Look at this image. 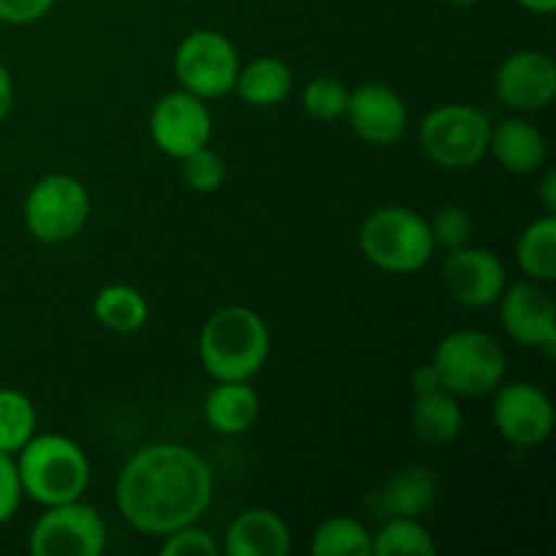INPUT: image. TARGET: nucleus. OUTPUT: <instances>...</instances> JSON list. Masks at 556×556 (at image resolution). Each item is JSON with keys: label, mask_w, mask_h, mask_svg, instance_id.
Returning <instances> with one entry per match:
<instances>
[{"label": "nucleus", "mask_w": 556, "mask_h": 556, "mask_svg": "<svg viewBox=\"0 0 556 556\" xmlns=\"http://www.w3.org/2000/svg\"><path fill=\"white\" fill-rule=\"evenodd\" d=\"M215 478L204 456L179 443H152L136 451L114 483L119 516L144 535L166 538L206 514Z\"/></svg>", "instance_id": "nucleus-1"}, {"label": "nucleus", "mask_w": 556, "mask_h": 556, "mask_svg": "<svg viewBox=\"0 0 556 556\" xmlns=\"http://www.w3.org/2000/svg\"><path fill=\"white\" fill-rule=\"evenodd\" d=\"M269 345L264 318L242 304H228L201 326L199 362L215 380H250L266 364Z\"/></svg>", "instance_id": "nucleus-2"}, {"label": "nucleus", "mask_w": 556, "mask_h": 556, "mask_svg": "<svg viewBox=\"0 0 556 556\" xmlns=\"http://www.w3.org/2000/svg\"><path fill=\"white\" fill-rule=\"evenodd\" d=\"M25 497L38 505L81 500L90 486V459L76 440L65 434H33L14 454Z\"/></svg>", "instance_id": "nucleus-3"}, {"label": "nucleus", "mask_w": 556, "mask_h": 556, "mask_svg": "<svg viewBox=\"0 0 556 556\" xmlns=\"http://www.w3.org/2000/svg\"><path fill=\"white\" fill-rule=\"evenodd\" d=\"M358 244L369 264L391 275H410L434 255V239L427 217L410 206H380L364 220Z\"/></svg>", "instance_id": "nucleus-4"}, {"label": "nucleus", "mask_w": 556, "mask_h": 556, "mask_svg": "<svg viewBox=\"0 0 556 556\" xmlns=\"http://www.w3.org/2000/svg\"><path fill=\"white\" fill-rule=\"evenodd\" d=\"M443 389L454 396H486L508 372V358L503 345L492 334L478 329H462L445 337L432 356Z\"/></svg>", "instance_id": "nucleus-5"}, {"label": "nucleus", "mask_w": 556, "mask_h": 556, "mask_svg": "<svg viewBox=\"0 0 556 556\" xmlns=\"http://www.w3.org/2000/svg\"><path fill=\"white\" fill-rule=\"evenodd\" d=\"M492 119L470 103L432 109L418 125V147L440 168L462 172L481 163L489 152Z\"/></svg>", "instance_id": "nucleus-6"}, {"label": "nucleus", "mask_w": 556, "mask_h": 556, "mask_svg": "<svg viewBox=\"0 0 556 556\" xmlns=\"http://www.w3.org/2000/svg\"><path fill=\"white\" fill-rule=\"evenodd\" d=\"M22 215L38 242H68L90 217V193L85 182L71 174H49L30 188Z\"/></svg>", "instance_id": "nucleus-7"}, {"label": "nucleus", "mask_w": 556, "mask_h": 556, "mask_svg": "<svg viewBox=\"0 0 556 556\" xmlns=\"http://www.w3.org/2000/svg\"><path fill=\"white\" fill-rule=\"evenodd\" d=\"M239 54L231 38L217 30H193L174 54V74L182 90L212 101L233 90L239 76Z\"/></svg>", "instance_id": "nucleus-8"}, {"label": "nucleus", "mask_w": 556, "mask_h": 556, "mask_svg": "<svg viewBox=\"0 0 556 556\" xmlns=\"http://www.w3.org/2000/svg\"><path fill=\"white\" fill-rule=\"evenodd\" d=\"M27 548L33 556H98L106 548V525L81 500L49 505L33 525Z\"/></svg>", "instance_id": "nucleus-9"}, {"label": "nucleus", "mask_w": 556, "mask_h": 556, "mask_svg": "<svg viewBox=\"0 0 556 556\" xmlns=\"http://www.w3.org/2000/svg\"><path fill=\"white\" fill-rule=\"evenodd\" d=\"M150 136L166 155L182 161L212 139V114L204 98L188 90L166 92L150 114Z\"/></svg>", "instance_id": "nucleus-10"}, {"label": "nucleus", "mask_w": 556, "mask_h": 556, "mask_svg": "<svg viewBox=\"0 0 556 556\" xmlns=\"http://www.w3.org/2000/svg\"><path fill=\"white\" fill-rule=\"evenodd\" d=\"M492 418L503 440H508L516 448H535L546 443L554 432L552 400L546 391L525 380L497 386Z\"/></svg>", "instance_id": "nucleus-11"}, {"label": "nucleus", "mask_w": 556, "mask_h": 556, "mask_svg": "<svg viewBox=\"0 0 556 556\" xmlns=\"http://www.w3.org/2000/svg\"><path fill=\"white\" fill-rule=\"evenodd\" d=\"M500 318L505 334L525 348L552 353L556 351V313L554 299L543 282L525 280L505 286L500 296Z\"/></svg>", "instance_id": "nucleus-12"}, {"label": "nucleus", "mask_w": 556, "mask_h": 556, "mask_svg": "<svg viewBox=\"0 0 556 556\" xmlns=\"http://www.w3.org/2000/svg\"><path fill=\"white\" fill-rule=\"evenodd\" d=\"M494 92L514 112H543L556 98V63L541 49H521L503 60Z\"/></svg>", "instance_id": "nucleus-13"}, {"label": "nucleus", "mask_w": 556, "mask_h": 556, "mask_svg": "<svg viewBox=\"0 0 556 556\" xmlns=\"http://www.w3.org/2000/svg\"><path fill=\"white\" fill-rule=\"evenodd\" d=\"M443 282L456 302L481 309L500 302L505 286H508V277H505V266L497 255L465 244V248L448 250V258L443 264Z\"/></svg>", "instance_id": "nucleus-14"}, {"label": "nucleus", "mask_w": 556, "mask_h": 556, "mask_svg": "<svg viewBox=\"0 0 556 556\" xmlns=\"http://www.w3.org/2000/svg\"><path fill=\"white\" fill-rule=\"evenodd\" d=\"M348 125L362 141L375 147H389L402 139L407 128V106L391 87L369 81L348 96Z\"/></svg>", "instance_id": "nucleus-15"}, {"label": "nucleus", "mask_w": 556, "mask_h": 556, "mask_svg": "<svg viewBox=\"0 0 556 556\" xmlns=\"http://www.w3.org/2000/svg\"><path fill=\"white\" fill-rule=\"evenodd\" d=\"M220 548L231 556H286L291 552V530L275 510L250 508L231 521Z\"/></svg>", "instance_id": "nucleus-16"}, {"label": "nucleus", "mask_w": 556, "mask_h": 556, "mask_svg": "<svg viewBox=\"0 0 556 556\" xmlns=\"http://www.w3.org/2000/svg\"><path fill=\"white\" fill-rule=\"evenodd\" d=\"M438 500V478L429 467L421 465H407L396 470L394 476L386 481L380 492L369 497V508L375 516H418L429 510Z\"/></svg>", "instance_id": "nucleus-17"}, {"label": "nucleus", "mask_w": 556, "mask_h": 556, "mask_svg": "<svg viewBox=\"0 0 556 556\" xmlns=\"http://www.w3.org/2000/svg\"><path fill=\"white\" fill-rule=\"evenodd\" d=\"M489 152L508 174L527 177L541 172L546 163V139L525 117H505L492 128Z\"/></svg>", "instance_id": "nucleus-18"}, {"label": "nucleus", "mask_w": 556, "mask_h": 556, "mask_svg": "<svg viewBox=\"0 0 556 556\" xmlns=\"http://www.w3.org/2000/svg\"><path fill=\"white\" fill-rule=\"evenodd\" d=\"M261 400L248 380H217L204 400V418L215 432L242 434L258 421Z\"/></svg>", "instance_id": "nucleus-19"}, {"label": "nucleus", "mask_w": 556, "mask_h": 556, "mask_svg": "<svg viewBox=\"0 0 556 556\" xmlns=\"http://www.w3.org/2000/svg\"><path fill=\"white\" fill-rule=\"evenodd\" d=\"M410 424L413 432H416L418 440H424V443H454L462 432V424H465L459 396H454L445 389L429 391V394H416V402H413L410 407Z\"/></svg>", "instance_id": "nucleus-20"}, {"label": "nucleus", "mask_w": 556, "mask_h": 556, "mask_svg": "<svg viewBox=\"0 0 556 556\" xmlns=\"http://www.w3.org/2000/svg\"><path fill=\"white\" fill-rule=\"evenodd\" d=\"M293 87V74L282 60L277 58H258L250 65L239 68L237 85L233 90L239 92L244 103L258 109L277 106L288 98Z\"/></svg>", "instance_id": "nucleus-21"}, {"label": "nucleus", "mask_w": 556, "mask_h": 556, "mask_svg": "<svg viewBox=\"0 0 556 556\" xmlns=\"http://www.w3.org/2000/svg\"><path fill=\"white\" fill-rule=\"evenodd\" d=\"M516 261L530 280L548 282L556 280V217L543 215L532 220L521 231L516 242Z\"/></svg>", "instance_id": "nucleus-22"}, {"label": "nucleus", "mask_w": 556, "mask_h": 556, "mask_svg": "<svg viewBox=\"0 0 556 556\" xmlns=\"http://www.w3.org/2000/svg\"><path fill=\"white\" fill-rule=\"evenodd\" d=\"M92 315L98 324L117 334H134L147 324V299L139 288L134 286H106L98 291L92 302Z\"/></svg>", "instance_id": "nucleus-23"}, {"label": "nucleus", "mask_w": 556, "mask_h": 556, "mask_svg": "<svg viewBox=\"0 0 556 556\" xmlns=\"http://www.w3.org/2000/svg\"><path fill=\"white\" fill-rule=\"evenodd\" d=\"M438 543L432 532L413 516H389L372 532V556H434Z\"/></svg>", "instance_id": "nucleus-24"}, {"label": "nucleus", "mask_w": 556, "mask_h": 556, "mask_svg": "<svg viewBox=\"0 0 556 556\" xmlns=\"http://www.w3.org/2000/svg\"><path fill=\"white\" fill-rule=\"evenodd\" d=\"M315 556H372V532L351 516H334L313 532Z\"/></svg>", "instance_id": "nucleus-25"}, {"label": "nucleus", "mask_w": 556, "mask_h": 556, "mask_svg": "<svg viewBox=\"0 0 556 556\" xmlns=\"http://www.w3.org/2000/svg\"><path fill=\"white\" fill-rule=\"evenodd\" d=\"M38 413L30 396L16 389H0V454L14 456L36 434Z\"/></svg>", "instance_id": "nucleus-26"}, {"label": "nucleus", "mask_w": 556, "mask_h": 556, "mask_svg": "<svg viewBox=\"0 0 556 556\" xmlns=\"http://www.w3.org/2000/svg\"><path fill=\"white\" fill-rule=\"evenodd\" d=\"M179 174H182L185 185L190 190H195V193H215L226 182L228 163L220 152L210 150V144H206L182 157Z\"/></svg>", "instance_id": "nucleus-27"}, {"label": "nucleus", "mask_w": 556, "mask_h": 556, "mask_svg": "<svg viewBox=\"0 0 556 556\" xmlns=\"http://www.w3.org/2000/svg\"><path fill=\"white\" fill-rule=\"evenodd\" d=\"M348 87L340 85L331 76H320V79H313L302 92L304 112L309 117L320 119V123H334V119L345 117L348 106Z\"/></svg>", "instance_id": "nucleus-28"}, {"label": "nucleus", "mask_w": 556, "mask_h": 556, "mask_svg": "<svg viewBox=\"0 0 556 556\" xmlns=\"http://www.w3.org/2000/svg\"><path fill=\"white\" fill-rule=\"evenodd\" d=\"M429 231H432L434 248H465L472 239V217L462 206H443L429 223Z\"/></svg>", "instance_id": "nucleus-29"}, {"label": "nucleus", "mask_w": 556, "mask_h": 556, "mask_svg": "<svg viewBox=\"0 0 556 556\" xmlns=\"http://www.w3.org/2000/svg\"><path fill=\"white\" fill-rule=\"evenodd\" d=\"M220 552L223 548L217 546L215 538L195 525L174 530L161 546L163 556H220Z\"/></svg>", "instance_id": "nucleus-30"}, {"label": "nucleus", "mask_w": 556, "mask_h": 556, "mask_svg": "<svg viewBox=\"0 0 556 556\" xmlns=\"http://www.w3.org/2000/svg\"><path fill=\"white\" fill-rule=\"evenodd\" d=\"M22 497H25V492H22L14 456L0 454V525H5L20 510Z\"/></svg>", "instance_id": "nucleus-31"}, {"label": "nucleus", "mask_w": 556, "mask_h": 556, "mask_svg": "<svg viewBox=\"0 0 556 556\" xmlns=\"http://www.w3.org/2000/svg\"><path fill=\"white\" fill-rule=\"evenodd\" d=\"M58 0H0V22L5 25H30L47 16Z\"/></svg>", "instance_id": "nucleus-32"}, {"label": "nucleus", "mask_w": 556, "mask_h": 556, "mask_svg": "<svg viewBox=\"0 0 556 556\" xmlns=\"http://www.w3.org/2000/svg\"><path fill=\"white\" fill-rule=\"evenodd\" d=\"M438 389H443V380H440L438 369H434L432 362L413 369V391H416V394H429V391H438Z\"/></svg>", "instance_id": "nucleus-33"}, {"label": "nucleus", "mask_w": 556, "mask_h": 556, "mask_svg": "<svg viewBox=\"0 0 556 556\" xmlns=\"http://www.w3.org/2000/svg\"><path fill=\"white\" fill-rule=\"evenodd\" d=\"M11 106H14V79H11L9 68L0 63V123L9 117Z\"/></svg>", "instance_id": "nucleus-34"}, {"label": "nucleus", "mask_w": 556, "mask_h": 556, "mask_svg": "<svg viewBox=\"0 0 556 556\" xmlns=\"http://www.w3.org/2000/svg\"><path fill=\"white\" fill-rule=\"evenodd\" d=\"M538 195H541V204L543 210H546V215H556V174L554 172H546V177L541 179Z\"/></svg>", "instance_id": "nucleus-35"}, {"label": "nucleus", "mask_w": 556, "mask_h": 556, "mask_svg": "<svg viewBox=\"0 0 556 556\" xmlns=\"http://www.w3.org/2000/svg\"><path fill=\"white\" fill-rule=\"evenodd\" d=\"M516 5H521V9L532 11V14H554L556 9V0H514Z\"/></svg>", "instance_id": "nucleus-36"}, {"label": "nucleus", "mask_w": 556, "mask_h": 556, "mask_svg": "<svg viewBox=\"0 0 556 556\" xmlns=\"http://www.w3.org/2000/svg\"><path fill=\"white\" fill-rule=\"evenodd\" d=\"M451 3H454V5H476V3H481V0H451Z\"/></svg>", "instance_id": "nucleus-37"}]
</instances>
